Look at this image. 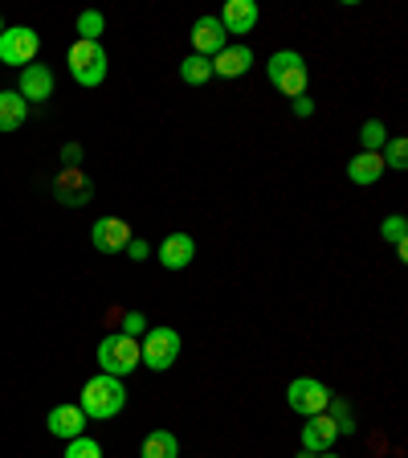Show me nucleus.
I'll return each instance as SVG.
<instances>
[{
    "label": "nucleus",
    "mask_w": 408,
    "mask_h": 458,
    "mask_svg": "<svg viewBox=\"0 0 408 458\" xmlns=\"http://www.w3.org/2000/svg\"><path fill=\"white\" fill-rule=\"evenodd\" d=\"M127 405V389L119 377H106V372H98V377H90V381L82 385V405L78 410L86 413V418H119Z\"/></svg>",
    "instance_id": "obj_1"
},
{
    "label": "nucleus",
    "mask_w": 408,
    "mask_h": 458,
    "mask_svg": "<svg viewBox=\"0 0 408 458\" xmlns=\"http://www.w3.org/2000/svg\"><path fill=\"white\" fill-rule=\"evenodd\" d=\"M266 74H270V86H274V90H282L286 98L306 95V82H311V70H306L303 54H295V49H282V54L270 57Z\"/></svg>",
    "instance_id": "obj_2"
},
{
    "label": "nucleus",
    "mask_w": 408,
    "mask_h": 458,
    "mask_svg": "<svg viewBox=\"0 0 408 458\" xmlns=\"http://www.w3.org/2000/svg\"><path fill=\"white\" fill-rule=\"evenodd\" d=\"M66 66L78 86H103L106 78V49L98 41H74L66 54Z\"/></svg>",
    "instance_id": "obj_3"
},
{
    "label": "nucleus",
    "mask_w": 408,
    "mask_h": 458,
    "mask_svg": "<svg viewBox=\"0 0 408 458\" xmlns=\"http://www.w3.org/2000/svg\"><path fill=\"white\" fill-rule=\"evenodd\" d=\"M180 332L176 327H152L147 340L139 344V364H147L152 372H168L171 364L180 360Z\"/></svg>",
    "instance_id": "obj_4"
},
{
    "label": "nucleus",
    "mask_w": 408,
    "mask_h": 458,
    "mask_svg": "<svg viewBox=\"0 0 408 458\" xmlns=\"http://www.w3.org/2000/svg\"><path fill=\"white\" fill-rule=\"evenodd\" d=\"M98 364H103L106 377H119V381H123V377H131V372L139 369V344L123 332L106 335V340L98 344Z\"/></svg>",
    "instance_id": "obj_5"
},
{
    "label": "nucleus",
    "mask_w": 408,
    "mask_h": 458,
    "mask_svg": "<svg viewBox=\"0 0 408 458\" xmlns=\"http://www.w3.org/2000/svg\"><path fill=\"white\" fill-rule=\"evenodd\" d=\"M286 405L303 418H319L331 405V389L323 381H311V377H298V381L286 385Z\"/></svg>",
    "instance_id": "obj_6"
},
{
    "label": "nucleus",
    "mask_w": 408,
    "mask_h": 458,
    "mask_svg": "<svg viewBox=\"0 0 408 458\" xmlns=\"http://www.w3.org/2000/svg\"><path fill=\"white\" fill-rule=\"evenodd\" d=\"M37 49H41L37 29L17 25V29H4V33H0V62H4V66H21V70L33 66Z\"/></svg>",
    "instance_id": "obj_7"
},
{
    "label": "nucleus",
    "mask_w": 408,
    "mask_h": 458,
    "mask_svg": "<svg viewBox=\"0 0 408 458\" xmlns=\"http://www.w3.org/2000/svg\"><path fill=\"white\" fill-rule=\"evenodd\" d=\"M90 242H95L98 254H123L127 242H131V225L123 217H98L90 225Z\"/></svg>",
    "instance_id": "obj_8"
},
{
    "label": "nucleus",
    "mask_w": 408,
    "mask_h": 458,
    "mask_svg": "<svg viewBox=\"0 0 408 458\" xmlns=\"http://www.w3.org/2000/svg\"><path fill=\"white\" fill-rule=\"evenodd\" d=\"M54 192L62 205H70V209H78V205H86L90 200V192H95V184H90V176H86L82 168H62L54 181Z\"/></svg>",
    "instance_id": "obj_9"
},
{
    "label": "nucleus",
    "mask_w": 408,
    "mask_h": 458,
    "mask_svg": "<svg viewBox=\"0 0 408 458\" xmlns=\"http://www.w3.org/2000/svg\"><path fill=\"white\" fill-rule=\"evenodd\" d=\"M225 46H229V33L221 29L217 17H200L196 25H192V54H200V57H209L212 62Z\"/></svg>",
    "instance_id": "obj_10"
},
{
    "label": "nucleus",
    "mask_w": 408,
    "mask_h": 458,
    "mask_svg": "<svg viewBox=\"0 0 408 458\" xmlns=\"http://www.w3.org/2000/svg\"><path fill=\"white\" fill-rule=\"evenodd\" d=\"M257 17H262V13H257L254 0H229L225 9H221L217 21H221V29H225V33H233V38H246V33H254Z\"/></svg>",
    "instance_id": "obj_11"
},
{
    "label": "nucleus",
    "mask_w": 408,
    "mask_h": 458,
    "mask_svg": "<svg viewBox=\"0 0 408 458\" xmlns=\"http://www.w3.org/2000/svg\"><path fill=\"white\" fill-rule=\"evenodd\" d=\"M17 95L25 98V103H46V98H54V70L49 66H25L21 70V86H17Z\"/></svg>",
    "instance_id": "obj_12"
},
{
    "label": "nucleus",
    "mask_w": 408,
    "mask_h": 458,
    "mask_svg": "<svg viewBox=\"0 0 408 458\" xmlns=\"http://www.w3.org/2000/svg\"><path fill=\"white\" fill-rule=\"evenodd\" d=\"M86 413L78 410V405H57V410H49V418H46V426H49V434L54 438H82L86 434Z\"/></svg>",
    "instance_id": "obj_13"
},
{
    "label": "nucleus",
    "mask_w": 408,
    "mask_h": 458,
    "mask_svg": "<svg viewBox=\"0 0 408 458\" xmlns=\"http://www.w3.org/2000/svg\"><path fill=\"white\" fill-rule=\"evenodd\" d=\"M196 258V242L188 238V233H168V238L160 242V267L163 270H184Z\"/></svg>",
    "instance_id": "obj_14"
},
{
    "label": "nucleus",
    "mask_w": 408,
    "mask_h": 458,
    "mask_svg": "<svg viewBox=\"0 0 408 458\" xmlns=\"http://www.w3.org/2000/svg\"><path fill=\"white\" fill-rule=\"evenodd\" d=\"M335 438H339V429H335V421L327 418V413L306 418V426H303V450L306 454H323V450H331Z\"/></svg>",
    "instance_id": "obj_15"
},
{
    "label": "nucleus",
    "mask_w": 408,
    "mask_h": 458,
    "mask_svg": "<svg viewBox=\"0 0 408 458\" xmlns=\"http://www.w3.org/2000/svg\"><path fill=\"white\" fill-rule=\"evenodd\" d=\"M254 66V49L249 46H225L212 57V78H241Z\"/></svg>",
    "instance_id": "obj_16"
},
{
    "label": "nucleus",
    "mask_w": 408,
    "mask_h": 458,
    "mask_svg": "<svg viewBox=\"0 0 408 458\" xmlns=\"http://www.w3.org/2000/svg\"><path fill=\"white\" fill-rule=\"evenodd\" d=\"M384 176V156L380 152H360L347 164V181L352 184H376Z\"/></svg>",
    "instance_id": "obj_17"
},
{
    "label": "nucleus",
    "mask_w": 408,
    "mask_h": 458,
    "mask_svg": "<svg viewBox=\"0 0 408 458\" xmlns=\"http://www.w3.org/2000/svg\"><path fill=\"white\" fill-rule=\"evenodd\" d=\"M25 114H29V103L17 95V90H0V131L25 127Z\"/></svg>",
    "instance_id": "obj_18"
},
{
    "label": "nucleus",
    "mask_w": 408,
    "mask_h": 458,
    "mask_svg": "<svg viewBox=\"0 0 408 458\" xmlns=\"http://www.w3.org/2000/svg\"><path fill=\"white\" fill-rule=\"evenodd\" d=\"M139 458H180V442L171 429H152L139 446Z\"/></svg>",
    "instance_id": "obj_19"
},
{
    "label": "nucleus",
    "mask_w": 408,
    "mask_h": 458,
    "mask_svg": "<svg viewBox=\"0 0 408 458\" xmlns=\"http://www.w3.org/2000/svg\"><path fill=\"white\" fill-rule=\"evenodd\" d=\"M180 78L188 86H204L212 78V62H209V57H200V54H188L180 62Z\"/></svg>",
    "instance_id": "obj_20"
},
{
    "label": "nucleus",
    "mask_w": 408,
    "mask_h": 458,
    "mask_svg": "<svg viewBox=\"0 0 408 458\" xmlns=\"http://www.w3.org/2000/svg\"><path fill=\"white\" fill-rule=\"evenodd\" d=\"M380 156H384V168H396V172H404L408 168V140H388L380 148Z\"/></svg>",
    "instance_id": "obj_21"
},
{
    "label": "nucleus",
    "mask_w": 408,
    "mask_h": 458,
    "mask_svg": "<svg viewBox=\"0 0 408 458\" xmlns=\"http://www.w3.org/2000/svg\"><path fill=\"white\" fill-rule=\"evenodd\" d=\"M360 143H363V152H380L384 143H388V127H384L380 119H368L360 131Z\"/></svg>",
    "instance_id": "obj_22"
},
{
    "label": "nucleus",
    "mask_w": 408,
    "mask_h": 458,
    "mask_svg": "<svg viewBox=\"0 0 408 458\" xmlns=\"http://www.w3.org/2000/svg\"><path fill=\"white\" fill-rule=\"evenodd\" d=\"M103 13H95V9H86V13H78V41H98V33H103Z\"/></svg>",
    "instance_id": "obj_23"
},
{
    "label": "nucleus",
    "mask_w": 408,
    "mask_h": 458,
    "mask_svg": "<svg viewBox=\"0 0 408 458\" xmlns=\"http://www.w3.org/2000/svg\"><path fill=\"white\" fill-rule=\"evenodd\" d=\"M327 418L335 421V429H339V434H355V413L347 410V401H335L331 397V405H327Z\"/></svg>",
    "instance_id": "obj_24"
},
{
    "label": "nucleus",
    "mask_w": 408,
    "mask_h": 458,
    "mask_svg": "<svg viewBox=\"0 0 408 458\" xmlns=\"http://www.w3.org/2000/svg\"><path fill=\"white\" fill-rule=\"evenodd\" d=\"M66 458H103V446H98L90 434H82V438H70Z\"/></svg>",
    "instance_id": "obj_25"
},
{
    "label": "nucleus",
    "mask_w": 408,
    "mask_h": 458,
    "mask_svg": "<svg viewBox=\"0 0 408 458\" xmlns=\"http://www.w3.org/2000/svg\"><path fill=\"white\" fill-rule=\"evenodd\" d=\"M404 229H408V221L396 213V217H388V221H384V225H380V233H384V242H392V246H400V242H404Z\"/></svg>",
    "instance_id": "obj_26"
},
{
    "label": "nucleus",
    "mask_w": 408,
    "mask_h": 458,
    "mask_svg": "<svg viewBox=\"0 0 408 458\" xmlns=\"http://www.w3.org/2000/svg\"><path fill=\"white\" fill-rule=\"evenodd\" d=\"M143 327H147V319H143L139 311H127V315H123V335H131V340H135Z\"/></svg>",
    "instance_id": "obj_27"
},
{
    "label": "nucleus",
    "mask_w": 408,
    "mask_h": 458,
    "mask_svg": "<svg viewBox=\"0 0 408 458\" xmlns=\"http://www.w3.org/2000/svg\"><path fill=\"white\" fill-rule=\"evenodd\" d=\"M123 254H131V258H139V262H143V258L152 254V246H147V242H139V238H131V242H127Z\"/></svg>",
    "instance_id": "obj_28"
},
{
    "label": "nucleus",
    "mask_w": 408,
    "mask_h": 458,
    "mask_svg": "<svg viewBox=\"0 0 408 458\" xmlns=\"http://www.w3.org/2000/svg\"><path fill=\"white\" fill-rule=\"evenodd\" d=\"M62 160H66V168H78V160H82V148H78V143H66V148H62Z\"/></svg>",
    "instance_id": "obj_29"
},
{
    "label": "nucleus",
    "mask_w": 408,
    "mask_h": 458,
    "mask_svg": "<svg viewBox=\"0 0 408 458\" xmlns=\"http://www.w3.org/2000/svg\"><path fill=\"white\" fill-rule=\"evenodd\" d=\"M295 114H298V119H306V114H314V103H311V98H306V95H298V98H295Z\"/></svg>",
    "instance_id": "obj_30"
},
{
    "label": "nucleus",
    "mask_w": 408,
    "mask_h": 458,
    "mask_svg": "<svg viewBox=\"0 0 408 458\" xmlns=\"http://www.w3.org/2000/svg\"><path fill=\"white\" fill-rule=\"evenodd\" d=\"M298 458H339V454H331V450H323V454H306V450H303Z\"/></svg>",
    "instance_id": "obj_31"
},
{
    "label": "nucleus",
    "mask_w": 408,
    "mask_h": 458,
    "mask_svg": "<svg viewBox=\"0 0 408 458\" xmlns=\"http://www.w3.org/2000/svg\"><path fill=\"white\" fill-rule=\"evenodd\" d=\"M0 33H4V21H0Z\"/></svg>",
    "instance_id": "obj_32"
}]
</instances>
